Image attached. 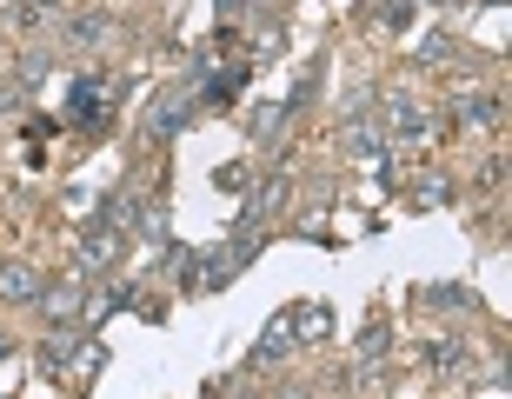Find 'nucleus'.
<instances>
[{
	"label": "nucleus",
	"instance_id": "nucleus-2",
	"mask_svg": "<svg viewBox=\"0 0 512 399\" xmlns=\"http://www.w3.org/2000/svg\"><path fill=\"white\" fill-rule=\"evenodd\" d=\"M107 120V80L100 74H80L67 87V127H100Z\"/></svg>",
	"mask_w": 512,
	"mask_h": 399
},
{
	"label": "nucleus",
	"instance_id": "nucleus-19",
	"mask_svg": "<svg viewBox=\"0 0 512 399\" xmlns=\"http://www.w3.org/2000/svg\"><path fill=\"white\" fill-rule=\"evenodd\" d=\"M419 60H453V34H433V40H419Z\"/></svg>",
	"mask_w": 512,
	"mask_h": 399
},
{
	"label": "nucleus",
	"instance_id": "nucleus-6",
	"mask_svg": "<svg viewBox=\"0 0 512 399\" xmlns=\"http://www.w3.org/2000/svg\"><path fill=\"white\" fill-rule=\"evenodd\" d=\"M459 120L499 127V120H506V94H493V87H466V94H459Z\"/></svg>",
	"mask_w": 512,
	"mask_h": 399
},
{
	"label": "nucleus",
	"instance_id": "nucleus-8",
	"mask_svg": "<svg viewBox=\"0 0 512 399\" xmlns=\"http://www.w3.org/2000/svg\"><path fill=\"white\" fill-rule=\"evenodd\" d=\"M240 87H247V67L207 74V80H200V94H193V107H233V100H240Z\"/></svg>",
	"mask_w": 512,
	"mask_h": 399
},
{
	"label": "nucleus",
	"instance_id": "nucleus-21",
	"mask_svg": "<svg viewBox=\"0 0 512 399\" xmlns=\"http://www.w3.org/2000/svg\"><path fill=\"white\" fill-rule=\"evenodd\" d=\"M7 107H20V87H14V80H0V114H7Z\"/></svg>",
	"mask_w": 512,
	"mask_h": 399
},
{
	"label": "nucleus",
	"instance_id": "nucleus-3",
	"mask_svg": "<svg viewBox=\"0 0 512 399\" xmlns=\"http://www.w3.org/2000/svg\"><path fill=\"white\" fill-rule=\"evenodd\" d=\"M193 120V94H160L147 107V147H160V140H167V133H180Z\"/></svg>",
	"mask_w": 512,
	"mask_h": 399
},
{
	"label": "nucleus",
	"instance_id": "nucleus-22",
	"mask_svg": "<svg viewBox=\"0 0 512 399\" xmlns=\"http://www.w3.org/2000/svg\"><path fill=\"white\" fill-rule=\"evenodd\" d=\"M280 399H306V393H300V386H286V393H280Z\"/></svg>",
	"mask_w": 512,
	"mask_h": 399
},
{
	"label": "nucleus",
	"instance_id": "nucleus-12",
	"mask_svg": "<svg viewBox=\"0 0 512 399\" xmlns=\"http://www.w3.org/2000/svg\"><path fill=\"white\" fill-rule=\"evenodd\" d=\"M100 227H107V233H127V227H140V200H133V193H114V200L100 207Z\"/></svg>",
	"mask_w": 512,
	"mask_h": 399
},
{
	"label": "nucleus",
	"instance_id": "nucleus-7",
	"mask_svg": "<svg viewBox=\"0 0 512 399\" xmlns=\"http://www.w3.org/2000/svg\"><path fill=\"white\" fill-rule=\"evenodd\" d=\"M40 300V273L34 266H0V306H34Z\"/></svg>",
	"mask_w": 512,
	"mask_h": 399
},
{
	"label": "nucleus",
	"instance_id": "nucleus-14",
	"mask_svg": "<svg viewBox=\"0 0 512 399\" xmlns=\"http://www.w3.org/2000/svg\"><path fill=\"white\" fill-rule=\"evenodd\" d=\"M67 353H74V333H67V340L54 333V340L40 346V373H47V380H60V373H67Z\"/></svg>",
	"mask_w": 512,
	"mask_h": 399
},
{
	"label": "nucleus",
	"instance_id": "nucleus-5",
	"mask_svg": "<svg viewBox=\"0 0 512 399\" xmlns=\"http://www.w3.org/2000/svg\"><path fill=\"white\" fill-rule=\"evenodd\" d=\"M114 240H120V233L87 227V233H80V247H74V273H107V266H114Z\"/></svg>",
	"mask_w": 512,
	"mask_h": 399
},
{
	"label": "nucleus",
	"instance_id": "nucleus-9",
	"mask_svg": "<svg viewBox=\"0 0 512 399\" xmlns=\"http://www.w3.org/2000/svg\"><path fill=\"white\" fill-rule=\"evenodd\" d=\"M346 153H353V160H380L386 153V127L380 120H346Z\"/></svg>",
	"mask_w": 512,
	"mask_h": 399
},
{
	"label": "nucleus",
	"instance_id": "nucleus-1",
	"mask_svg": "<svg viewBox=\"0 0 512 399\" xmlns=\"http://www.w3.org/2000/svg\"><path fill=\"white\" fill-rule=\"evenodd\" d=\"M380 127H386V147H426V140H433V114H426V100L406 94V87L386 94Z\"/></svg>",
	"mask_w": 512,
	"mask_h": 399
},
{
	"label": "nucleus",
	"instance_id": "nucleus-23",
	"mask_svg": "<svg viewBox=\"0 0 512 399\" xmlns=\"http://www.w3.org/2000/svg\"><path fill=\"white\" fill-rule=\"evenodd\" d=\"M0 360H7V340H0Z\"/></svg>",
	"mask_w": 512,
	"mask_h": 399
},
{
	"label": "nucleus",
	"instance_id": "nucleus-11",
	"mask_svg": "<svg viewBox=\"0 0 512 399\" xmlns=\"http://www.w3.org/2000/svg\"><path fill=\"white\" fill-rule=\"evenodd\" d=\"M107 34H114V20H107V14H74V20H67V47H80V54H94Z\"/></svg>",
	"mask_w": 512,
	"mask_h": 399
},
{
	"label": "nucleus",
	"instance_id": "nucleus-13",
	"mask_svg": "<svg viewBox=\"0 0 512 399\" xmlns=\"http://www.w3.org/2000/svg\"><path fill=\"white\" fill-rule=\"evenodd\" d=\"M326 333H333V313L306 300L300 313H293V340H326Z\"/></svg>",
	"mask_w": 512,
	"mask_h": 399
},
{
	"label": "nucleus",
	"instance_id": "nucleus-16",
	"mask_svg": "<svg viewBox=\"0 0 512 399\" xmlns=\"http://www.w3.org/2000/svg\"><path fill=\"white\" fill-rule=\"evenodd\" d=\"M446 200H453L446 180H419V187H413V207H446Z\"/></svg>",
	"mask_w": 512,
	"mask_h": 399
},
{
	"label": "nucleus",
	"instance_id": "nucleus-10",
	"mask_svg": "<svg viewBox=\"0 0 512 399\" xmlns=\"http://www.w3.org/2000/svg\"><path fill=\"white\" fill-rule=\"evenodd\" d=\"M286 353H293V320L280 313V320H273V326L260 333V346H253V366H280Z\"/></svg>",
	"mask_w": 512,
	"mask_h": 399
},
{
	"label": "nucleus",
	"instance_id": "nucleus-20",
	"mask_svg": "<svg viewBox=\"0 0 512 399\" xmlns=\"http://www.w3.org/2000/svg\"><path fill=\"white\" fill-rule=\"evenodd\" d=\"M426 300H433V306H453V313H459V306L473 300V293H466V286H433V293H426Z\"/></svg>",
	"mask_w": 512,
	"mask_h": 399
},
{
	"label": "nucleus",
	"instance_id": "nucleus-4",
	"mask_svg": "<svg viewBox=\"0 0 512 399\" xmlns=\"http://www.w3.org/2000/svg\"><path fill=\"white\" fill-rule=\"evenodd\" d=\"M34 306H40L54 326H80V273H74V280H60V286H40Z\"/></svg>",
	"mask_w": 512,
	"mask_h": 399
},
{
	"label": "nucleus",
	"instance_id": "nucleus-18",
	"mask_svg": "<svg viewBox=\"0 0 512 399\" xmlns=\"http://www.w3.org/2000/svg\"><path fill=\"white\" fill-rule=\"evenodd\" d=\"M213 187L220 193H247V167H213Z\"/></svg>",
	"mask_w": 512,
	"mask_h": 399
},
{
	"label": "nucleus",
	"instance_id": "nucleus-17",
	"mask_svg": "<svg viewBox=\"0 0 512 399\" xmlns=\"http://www.w3.org/2000/svg\"><path fill=\"white\" fill-rule=\"evenodd\" d=\"M459 353H466L459 340H433V346H426V360H433L439 373H453V366H459Z\"/></svg>",
	"mask_w": 512,
	"mask_h": 399
},
{
	"label": "nucleus",
	"instance_id": "nucleus-15",
	"mask_svg": "<svg viewBox=\"0 0 512 399\" xmlns=\"http://www.w3.org/2000/svg\"><path fill=\"white\" fill-rule=\"evenodd\" d=\"M386 346H393V326H366V340H360V366H366V373L380 366V353H386Z\"/></svg>",
	"mask_w": 512,
	"mask_h": 399
}]
</instances>
